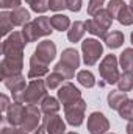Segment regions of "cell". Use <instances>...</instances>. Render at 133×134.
Wrapping results in <instances>:
<instances>
[{"label": "cell", "mask_w": 133, "mask_h": 134, "mask_svg": "<svg viewBox=\"0 0 133 134\" xmlns=\"http://www.w3.org/2000/svg\"><path fill=\"white\" fill-rule=\"evenodd\" d=\"M25 109L27 106L24 103H19V101H13V104L9 106L8 112H6V120L11 126L17 128L22 125V120H24V115H25Z\"/></svg>", "instance_id": "14"}, {"label": "cell", "mask_w": 133, "mask_h": 134, "mask_svg": "<svg viewBox=\"0 0 133 134\" xmlns=\"http://www.w3.org/2000/svg\"><path fill=\"white\" fill-rule=\"evenodd\" d=\"M61 109V101L55 97H50L47 95L42 103H41V111L45 114V115H50V114H58V111Z\"/></svg>", "instance_id": "17"}, {"label": "cell", "mask_w": 133, "mask_h": 134, "mask_svg": "<svg viewBox=\"0 0 133 134\" xmlns=\"http://www.w3.org/2000/svg\"><path fill=\"white\" fill-rule=\"evenodd\" d=\"M33 134H47V131H45V128L44 126H39L38 130H34Z\"/></svg>", "instance_id": "41"}, {"label": "cell", "mask_w": 133, "mask_h": 134, "mask_svg": "<svg viewBox=\"0 0 133 134\" xmlns=\"http://www.w3.org/2000/svg\"><path fill=\"white\" fill-rule=\"evenodd\" d=\"M33 2H34V0H25V3H28V5H32Z\"/></svg>", "instance_id": "43"}, {"label": "cell", "mask_w": 133, "mask_h": 134, "mask_svg": "<svg viewBox=\"0 0 133 134\" xmlns=\"http://www.w3.org/2000/svg\"><path fill=\"white\" fill-rule=\"evenodd\" d=\"M2 134H28L27 131H24L22 128H3L2 130Z\"/></svg>", "instance_id": "39"}, {"label": "cell", "mask_w": 133, "mask_h": 134, "mask_svg": "<svg viewBox=\"0 0 133 134\" xmlns=\"http://www.w3.org/2000/svg\"><path fill=\"white\" fill-rule=\"evenodd\" d=\"M11 104L13 103H9V98L6 95H2V112H8V109H9Z\"/></svg>", "instance_id": "40"}, {"label": "cell", "mask_w": 133, "mask_h": 134, "mask_svg": "<svg viewBox=\"0 0 133 134\" xmlns=\"http://www.w3.org/2000/svg\"><path fill=\"white\" fill-rule=\"evenodd\" d=\"M49 6L52 11H63L64 8H67V0H49Z\"/></svg>", "instance_id": "36"}, {"label": "cell", "mask_w": 133, "mask_h": 134, "mask_svg": "<svg viewBox=\"0 0 133 134\" xmlns=\"http://www.w3.org/2000/svg\"><path fill=\"white\" fill-rule=\"evenodd\" d=\"M81 53H83V63L86 66H94L103 55V45L99 39L88 37L81 42Z\"/></svg>", "instance_id": "5"}, {"label": "cell", "mask_w": 133, "mask_h": 134, "mask_svg": "<svg viewBox=\"0 0 133 134\" xmlns=\"http://www.w3.org/2000/svg\"><path fill=\"white\" fill-rule=\"evenodd\" d=\"M99 73L106 84H117L121 73H119V59L116 58V55H106L100 61Z\"/></svg>", "instance_id": "3"}, {"label": "cell", "mask_w": 133, "mask_h": 134, "mask_svg": "<svg viewBox=\"0 0 133 134\" xmlns=\"http://www.w3.org/2000/svg\"><path fill=\"white\" fill-rule=\"evenodd\" d=\"M94 19H96L99 24H102L105 28H108V30H110V27H111V22H113V17L110 16L108 9H100L99 13L94 16Z\"/></svg>", "instance_id": "33"}, {"label": "cell", "mask_w": 133, "mask_h": 134, "mask_svg": "<svg viewBox=\"0 0 133 134\" xmlns=\"http://www.w3.org/2000/svg\"><path fill=\"white\" fill-rule=\"evenodd\" d=\"M49 75V64L42 63L41 59H38L36 56L30 58V70H28V78L36 80V78H42Z\"/></svg>", "instance_id": "15"}, {"label": "cell", "mask_w": 133, "mask_h": 134, "mask_svg": "<svg viewBox=\"0 0 133 134\" xmlns=\"http://www.w3.org/2000/svg\"><path fill=\"white\" fill-rule=\"evenodd\" d=\"M25 37L22 31H13L3 44H2V53L3 56H24V48H25Z\"/></svg>", "instance_id": "4"}, {"label": "cell", "mask_w": 133, "mask_h": 134, "mask_svg": "<svg viewBox=\"0 0 133 134\" xmlns=\"http://www.w3.org/2000/svg\"><path fill=\"white\" fill-rule=\"evenodd\" d=\"M117 89L122 92L133 91V72H122L117 81Z\"/></svg>", "instance_id": "26"}, {"label": "cell", "mask_w": 133, "mask_h": 134, "mask_svg": "<svg viewBox=\"0 0 133 134\" xmlns=\"http://www.w3.org/2000/svg\"><path fill=\"white\" fill-rule=\"evenodd\" d=\"M103 42H105V45H106L108 48H111V50L119 48V47L124 44V34L121 33V31H117V30H111L110 33L105 34Z\"/></svg>", "instance_id": "18"}, {"label": "cell", "mask_w": 133, "mask_h": 134, "mask_svg": "<svg viewBox=\"0 0 133 134\" xmlns=\"http://www.w3.org/2000/svg\"><path fill=\"white\" fill-rule=\"evenodd\" d=\"M119 67L124 72H133V48H125L119 56Z\"/></svg>", "instance_id": "23"}, {"label": "cell", "mask_w": 133, "mask_h": 134, "mask_svg": "<svg viewBox=\"0 0 133 134\" xmlns=\"http://www.w3.org/2000/svg\"><path fill=\"white\" fill-rule=\"evenodd\" d=\"M34 25H36V28H38V31L41 34V37L42 36H50L52 34V24H50V19L49 17H45V16H39V17H36L33 20Z\"/></svg>", "instance_id": "22"}, {"label": "cell", "mask_w": 133, "mask_h": 134, "mask_svg": "<svg viewBox=\"0 0 133 134\" xmlns=\"http://www.w3.org/2000/svg\"><path fill=\"white\" fill-rule=\"evenodd\" d=\"M77 81L86 89H91L96 86V78H94L93 72H89V70H80L77 73Z\"/></svg>", "instance_id": "28"}, {"label": "cell", "mask_w": 133, "mask_h": 134, "mask_svg": "<svg viewBox=\"0 0 133 134\" xmlns=\"http://www.w3.org/2000/svg\"><path fill=\"white\" fill-rule=\"evenodd\" d=\"M42 126L47 134H66V123L58 114H50L42 117Z\"/></svg>", "instance_id": "13"}, {"label": "cell", "mask_w": 133, "mask_h": 134, "mask_svg": "<svg viewBox=\"0 0 133 134\" xmlns=\"http://www.w3.org/2000/svg\"><path fill=\"white\" fill-rule=\"evenodd\" d=\"M86 126H88V131L91 134H106L110 130V122L105 117V114L96 111V112L89 114Z\"/></svg>", "instance_id": "9"}, {"label": "cell", "mask_w": 133, "mask_h": 134, "mask_svg": "<svg viewBox=\"0 0 133 134\" xmlns=\"http://www.w3.org/2000/svg\"><path fill=\"white\" fill-rule=\"evenodd\" d=\"M24 67V56H3L0 63V72H2V80L14 75H21Z\"/></svg>", "instance_id": "7"}, {"label": "cell", "mask_w": 133, "mask_h": 134, "mask_svg": "<svg viewBox=\"0 0 133 134\" xmlns=\"http://www.w3.org/2000/svg\"><path fill=\"white\" fill-rule=\"evenodd\" d=\"M129 6H130V8L133 9V0H130V5H129Z\"/></svg>", "instance_id": "44"}, {"label": "cell", "mask_w": 133, "mask_h": 134, "mask_svg": "<svg viewBox=\"0 0 133 134\" xmlns=\"http://www.w3.org/2000/svg\"><path fill=\"white\" fill-rule=\"evenodd\" d=\"M103 3H105V0H89V3H88V14L91 17H94L100 9H103L102 8Z\"/></svg>", "instance_id": "35"}, {"label": "cell", "mask_w": 133, "mask_h": 134, "mask_svg": "<svg viewBox=\"0 0 133 134\" xmlns=\"http://www.w3.org/2000/svg\"><path fill=\"white\" fill-rule=\"evenodd\" d=\"M9 14H11V20H13L14 27H24L27 22H30V11L22 6L13 9Z\"/></svg>", "instance_id": "19"}, {"label": "cell", "mask_w": 133, "mask_h": 134, "mask_svg": "<svg viewBox=\"0 0 133 134\" xmlns=\"http://www.w3.org/2000/svg\"><path fill=\"white\" fill-rule=\"evenodd\" d=\"M85 33H86V24L81 20H75L70 25V28L67 30V39L70 42H78V41H81Z\"/></svg>", "instance_id": "16"}, {"label": "cell", "mask_w": 133, "mask_h": 134, "mask_svg": "<svg viewBox=\"0 0 133 134\" xmlns=\"http://www.w3.org/2000/svg\"><path fill=\"white\" fill-rule=\"evenodd\" d=\"M0 20H2V36H6V34H9L13 31V27H14V24H13V20H11V14L8 13V11H2V14H0Z\"/></svg>", "instance_id": "30"}, {"label": "cell", "mask_w": 133, "mask_h": 134, "mask_svg": "<svg viewBox=\"0 0 133 134\" xmlns=\"http://www.w3.org/2000/svg\"><path fill=\"white\" fill-rule=\"evenodd\" d=\"M45 97H47L45 81L41 80V78H36V80H32L28 83L27 89L24 91L22 103L27 104V106H36V104H41Z\"/></svg>", "instance_id": "2"}, {"label": "cell", "mask_w": 133, "mask_h": 134, "mask_svg": "<svg viewBox=\"0 0 133 134\" xmlns=\"http://www.w3.org/2000/svg\"><path fill=\"white\" fill-rule=\"evenodd\" d=\"M130 41H132V44H133V31H132V34H130Z\"/></svg>", "instance_id": "45"}, {"label": "cell", "mask_w": 133, "mask_h": 134, "mask_svg": "<svg viewBox=\"0 0 133 134\" xmlns=\"http://www.w3.org/2000/svg\"><path fill=\"white\" fill-rule=\"evenodd\" d=\"M3 84L11 91L13 94V100L22 103L24 98V91L27 89V83H25V76L21 73V75H14V76H8V78H3Z\"/></svg>", "instance_id": "8"}, {"label": "cell", "mask_w": 133, "mask_h": 134, "mask_svg": "<svg viewBox=\"0 0 133 134\" xmlns=\"http://www.w3.org/2000/svg\"><path fill=\"white\" fill-rule=\"evenodd\" d=\"M127 100H129L127 92H122V91H119V89L108 94V106H110L111 109H114V111H117Z\"/></svg>", "instance_id": "20"}, {"label": "cell", "mask_w": 133, "mask_h": 134, "mask_svg": "<svg viewBox=\"0 0 133 134\" xmlns=\"http://www.w3.org/2000/svg\"><path fill=\"white\" fill-rule=\"evenodd\" d=\"M127 134H133V120H130L127 125Z\"/></svg>", "instance_id": "42"}, {"label": "cell", "mask_w": 133, "mask_h": 134, "mask_svg": "<svg viewBox=\"0 0 133 134\" xmlns=\"http://www.w3.org/2000/svg\"><path fill=\"white\" fill-rule=\"evenodd\" d=\"M50 24L53 27V30H58V31H66L70 28V19L64 16V14H53L50 17Z\"/></svg>", "instance_id": "21"}, {"label": "cell", "mask_w": 133, "mask_h": 134, "mask_svg": "<svg viewBox=\"0 0 133 134\" xmlns=\"http://www.w3.org/2000/svg\"><path fill=\"white\" fill-rule=\"evenodd\" d=\"M22 34H24L27 44H28V42H34V41H38V39L41 37V34L38 31L34 22H27V24L22 27Z\"/></svg>", "instance_id": "27"}, {"label": "cell", "mask_w": 133, "mask_h": 134, "mask_svg": "<svg viewBox=\"0 0 133 134\" xmlns=\"http://www.w3.org/2000/svg\"><path fill=\"white\" fill-rule=\"evenodd\" d=\"M21 2L22 0H0V6L3 9H16L21 8Z\"/></svg>", "instance_id": "37"}, {"label": "cell", "mask_w": 133, "mask_h": 134, "mask_svg": "<svg viewBox=\"0 0 133 134\" xmlns=\"http://www.w3.org/2000/svg\"><path fill=\"white\" fill-rule=\"evenodd\" d=\"M80 67V55L75 48H64L61 53V59L53 67L55 72L61 73L66 80H72L75 76V70Z\"/></svg>", "instance_id": "1"}, {"label": "cell", "mask_w": 133, "mask_h": 134, "mask_svg": "<svg viewBox=\"0 0 133 134\" xmlns=\"http://www.w3.org/2000/svg\"><path fill=\"white\" fill-rule=\"evenodd\" d=\"M34 56H36L38 59H41L42 63L50 64V63L55 59V56H57V45H55L52 41L44 39V41H41V42L38 44V47H36V50H34Z\"/></svg>", "instance_id": "11"}, {"label": "cell", "mask_w": 133, "mask_h": 134, "mask_svg": "<svg viewBox=\"0 0 133 134\" xmlns=\"http://www.w3.org/2000/svg\"><path fill=\"white\" fill-rule=\"evenodd\" d=\"M30 8H32V11L38 13V14H44L45 11L50 9V6H49V0H34L33 3L30 5Z\"/></svg>", "instance_id": "34"}, {"label": "cell", "mask_w": 133, "mask_h": 134, "mask_svg": "<svg viewBox=\"0 0 133 134\" xmlns=\"http://www.w3.org/2000/svg\"><path fill=\"white\" fill-rule=\"evenodd\" d=\"M117 112H119V115L124 119V120H133V100H129L125 101L119 109H117Z\"/></svg>", "instance_id": "31"}, {"label": "cell", "mask_w": 133, "mask_h": 134, "mask_svg": "<svg viewBox=\"0 0 133 134\" xmlns=\"http://www.w3.org/2000/svg\"><path fill=\"white\" fill-rule=\"evenodd\" d=\"M66 134H78V133H75V131H69V133H66Z\"/></svg>", "instance_id": "46"}, {"label": "cell", "mask_w": 133, "mask_h": 134, "mask_svg": "<svg viewBox=\"0 0 133 134\" xmlns=\"http://www.w3.org/2000/svg\"><path fill=\"white\" fill-rule=\"evenodd\" d=\"M106 134H114V133H106Z\"/></svg>", "instance_id": "47"}, {"label": "cell", "mask_w": 133, "mask_h": 134, "mask_svg": "<svg viewBox=\"0 0 133 134\" xmlns=\"http://www.w3.org/2000/svg\"><path fill=\"white\" fill-rule=\"evenodd\" d=\"M81 98V92L78 87H75L72 83H64L60 89H58V100L61 101L63 108L69 106L70 103L80 100Z\"/></svg>", "instance_id": "12"}, {"label": "cell", "mask_w": 133, "mask_h": 134, "mask_svg": "<svg viewBox=\"0 0 133 134\" xmlns=\"http://www.w3.org/2000/svg\"><path fill=\"white\" fill-rule=\"evenodd\" d=\"M66 78L61 75V73H58V72H52V73H49L47 76H45V86H47V89H50V91H53V89H58V87H61L63 86V81H64Z\"/></svg>", "instance_id": "25"}, {"label": "cell", "mask_w": 133, "mask_h": 134, "mask_svg": "<svg viewBox=\"0 0 133 134\" xmlns=\"http://www.w3.org/2000/svg\"><path fill=\"white\" fill-rule=\"evenodd\" d=\"M81 2L83 0H67V9L72 13H78L81 9Z\"/></svg>", "instance_id": "38"}, {"label": "cell", "mask_w": 133, "mask_h": 134, "mask_svg": "<svg viewBox=\"0 0 133 134\" xmlns=\"http://www.w3.org/2000/svg\"><path fill=\"white\" fill-rule=\"evenodd\" d=\"M85 24H86V31H88V33L94 34V36H97V37H102V39L105 37V34H106V30H108V28H105L102 24H99L94 17L89 19V20H86Z\"/></svg>", "instance_id": "24"}, {"label": "cell", "mask_w": 133, "mask_h": 134, "mask_svg": "<svg viewBox=\"0 0 133 134\" xmlns=\"http://www.w3.org/2000/svg\"><path fill=\"white\" fill-rule=\"evenodd\" d=\"M125 6H127V5H125L124 0H110L108 5H106V9H108L110 16H111L113 19H117L119 14H121V11H122Z\"/></svg>", "instance_id": "29"}, {"label": "cell", "mask_w": 133, "mask_h": 134, "mask_svg": "<svg viewBox=\"0 0 133 134\" xmlns=\"http://www.w3.org/2000/svg\"><path fill=\"white\" fill-rule=\"evenodd\" d=\"M117 20H119V24H121V25H125V27L133 25V9L130 8V6H125V8L121 11V14H119V17H117Z\"/></svg>", "instance_id": "32"}, {"label": "cell", "mask_w": 133, "mask_h": 134, "mask_svg": "<svg viewBox=\"0 0 133 134\" xmlns=\"http://www.w3.org/2000/svg\"><path fill=\"white\" fill-rule=\"evenodd\" d=\"M41 112H42V111H41L38 106H27L21 128H22L24 131H27V133L38 130V128H39V123H41V120H42Z\"/></svg>", "instance_id": "10"}, {"label": "cell", "mask_w": 133, "mask_h": 134, "mask_svg": "<svg viewBox=\"0 0 133 134\" xmlns=\"http://www.w3.org/2000/svg\"><path fill=\"white\" fill-rule=\"evenodd\" d=\"M85 111H86V101L83 98L64 106V117L70 126H80L85 120Z\"/></svg>", "instance_id": "6"}]
</instances>
